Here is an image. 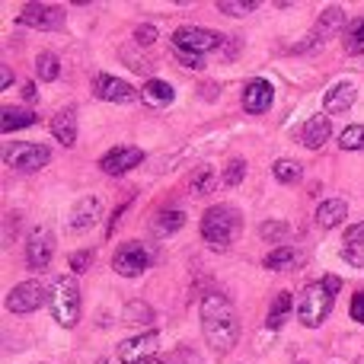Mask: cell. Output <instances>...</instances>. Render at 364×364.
<instances>
[{"mask_svg":"<svg viewBox=\"0 0 364 364\" xmlns=\"http://www.w3.org/2000/svg\"><path fill=\"white\" fill-rule=\"evenodd\" d=\"M272 176H275L282 186H297L304 179V166L297 164L294 157H282L272 164Z\"/></svg>","mask_w":364,"mask_h":364,"instance_id":"26","label":"cell"},{"mask_svg":"<svg viewBox=\"0 0 364 364\" xmlns=\"http://www.w3.org/2000/svg\"><path fill=\"white\" fill-rule=\"evenodd\" d=\"M173 55H176V61L186 64L188 70H201V68H205V58H201V55H192V51H176V48H173Z\"/></svg>","mask_w":364,"mask_h":364,"instance_id":"38","label":"cell"},{"mask_svg":"<svg viewBox=\"0 0 364 364\" xmlns=\"http://www.w3.org/2000/svg\"><path fill=\"white\" fill-rule=\"evenodd\" d=\"M38 115L32 109H16V106H4L0 109V132L10 134V132H19V128H29L36 125Z\"/></svg>","mask_w":364,"mask_h":364,"instance_id":"23","label":"cell"},{"mask_svg":"<svg viewBox=\"0 0 364 364\" xmlns=\"http://www.w3.org/2000/svg\"><path fill=\"white\" fill-rule=\"evenodd\" d=\"M342 291V278L339 275H323L316 282L304 284L301 297H297V320L307 329H320L329 320L336 307V294Z\"/></svg>","mask_w":364,"mask_h":364,"instance_id":"2","label":"cell"},{"mask_svg":"<svg viewBox=\"0 0 364 364\" xmlns=\"http://www.w3.org/2000/svg\"><path fill=\"white\" fill-rule=\"evenodd\" d=\"M342 45H346L348 55H364V16L352 19L342 32Z\"/></svg>","mask_w":364,"mask_h":364,"instance_id":"29","label":"cell"},{"mask_svg":"<svg viewBox=\"0 0 364 364\" xmlns=\"http://www.w3.org/2000/svg\"><path fill=\"white\" fill-rule=\"evenodd\" d=\"M68 265H70V272H87L90 265H93V252L90 250H80V252H70V259H68Z\"/></svg>","mask_w":364,"mask_h":364,"instance_id":"35","label":"cell"},{"mask_svg":"<svg viewBox=\"0 0 364 364\" xmlns=\"http://www.w3.org/2000/svg\"><path fill=\"white\" fill-rule=\"evenodd\" d=\"M4 164L16 173H38L51 164V147L32 141H10L4 147Z\"/></svg>","mask_w":364,"mask_h":364,"instance_id":"5","label":"cell"},{"mask_svg":"<svg viewBox=\"0 0 364 364\" xmlns=\"http://www.w3.org/2000/svg\"><path fill=\"white\" fill-rule=\"evenodd\" d=\"M342 259H346L352 269H364V243H358V246H346L342 250Z\"/></svg>","mask_w":364,"mask_h":364,"instance_id":"37","label":"cell"},{"mask_svg":"<svg viewBox=\"0 0 364 364\" xmlns=\"http://www.w3.org/2000/svg\"><path fill=\"white\" fill-rule=\"evenodd\" d=\"M19 96H23L26 102H36V100H38V93H36V83H32V80H26L23 87H19Z\"/></svg>","mask_w":364,"mask_h":364,"instance_id":"43","label":"cell"},{"mask_svg":"<svg viewBox=\"0 0 364 364\" xmlns=\"http://www.w3.org/2000/svg\"><path fill=\"white\" fill-rule=\"evenodd\" d=\"M346 218H348V205L342 198H326V201H320V208H316V224H320L323 230L339 227Z\"/></svg>","mask_w":364,"mask_h":364,"instance_id":"22","label":"cell"},{"mask_svg":"<svg viewBox=\"0 0 364 364\" xmlns=\"http://www.w3.org/2000/svg\"><path fill=\"white\" fill-rule=\"evenodd\" d=\"M166 364H201V358L188 346H176V352L166 358Z\"/></svg>","mask_w":364,"mask_h":364,"instance_id":"36","label":"cell"},{"mask_svg":"<svg viewBox=\"0 0 364 364\" xmlns=\"http://www.w3.org/2000/svg\"><path fill=\"white\" fill-rule=\"evenodd\" d=\"M13 83V70L10 68H0V90H6Z\"/></svg>","mask_w":364,"mask_h":364,"instance_id":"44","label":"cell"},{"mask_svg":"<svg viewBox=\"0 0 364 364\" xmlns=\"http://www.w3.org/2000/svg\"><path fill=\"white\" fill-rule=\"evenodd\" d=\"M198 314H201V333H205V342L214 348V352L227 355L230 348H237L243 323H240L237 304H233L230 297L220 294V291H208V294L201 297Z\"/></svg>","mask_w":364,"mask_h":364,"instance_id":"1","label":"cell"},{"mask_svg":"<svg viewBox=\"0 0 364 364\" xmlns=\"http://www.w3.org/2000/svg\"><path fill=\"white\" fill-rule=\"evenodd\" d=\"M122 58H125V61H132V64H134V70H138V74H147V70H151V64H147L144 58H134L132 51H122Z\"/></svg>","mask_w":364,"mask_h":364,"instance_id":"42","label":"cell"},{"mask_svg":"<svg viewBox=\"0 0 364 364\" xmlns=\"http://www.w3.org/2000/svg\"><path fill=\"white\" fill-rule=\"evenodd\" d=\"M55 259V230L48 224H36L26 233V265L32 272H42Z\"/></svg>","mask_w":364,"mask_h":364,"instance_id":"8","label":"cell"},{"mask_svg":"<svg viewBox=\"0 0 364 364\" xmlns=\"http://www.w3.org/2000/svg\"><path fill=\"white\" fill-rule=\"evenodd\" d=\"M339 147L342 151H364V125H348L339 134Z\"/></svg>","mask_w":364,"mask_h":364,"instance_id":"32","label":"cell"},{"mask_svg":"<svg viewBox=\"0 0 364 364\" xmlns=\"http://www.w3.org/2000/svg\"><path fill=\"white\" fill-rule=\"evenodd\" d=\"M361 364H364V361H361Z\"/></svg>","mask_w":364,"mask_h":364,"instance_id":"46","label":"cell"},{"mask_svg":"<svg viewBox=\"0 0 364 364\" xmlns=\"http://www.w3.org/2000/svg\"><path fill=\"white\" fill-rule=\"evenodd\" d=\"M51 138L64 147L77 144V109L74 106H64L51 115Z\"/></svg>","mask_w":364,"mask_h":364,"instance_id":"17","label":"cell"},{"mask_svg":"<svg viewBox=\"0 0 364 364\" xmlns=\"http://www.w3.org/2000/svg\"><path fill=\"white\" fill-rule=\"evenodd\" d=\"M342 26H346V10H342V6H326V10L320 13V19H316V26H314L307 42H314V48H323V38L339 32Z\"/></svg>","mask_w":364,"mask_h":364,"instance_id":"18","label":"cell"},{"mask_svg":"<svg viewBox=\"0 0 364 364\" xmlns=\"http://www.w3.org/2000/svg\"><path fill=\"white\" fill-rule=\"evenodd\" d=\"M329 134H333V122H329L326 115H310L301 128V144L307 147V151H320L329 141Z\"/></svg>","mask_w":364,"mask_h":364,"instance_id":"19","label":"cell"},{"mask_svg":"<svg viewBox=\"0 0 364 364\" xmlns=\"http://www.w3.org/2000/svg\"><path fill=\"white\" fill-rule=\"evenodd\" d=\"M134 42H138L141 48H151V45L157 42V26H154V23H141L138 29H134Z\"/></svg>","mask_w":364,"mask_h":364,"instance_id":"33","label":"cell"},{"mask_svg":"<svg viewBox=\"0 0 364 364\" xmlns=\"http://www.w3.org/2000/svg\"><path fill=\"white\" fill-rule=\"evenodd\" d=\"M218 10L224 16H252L259 10L256 0H218Z\"/></svg>","mask_w":364,"mask_h":364,"instance_id":"30","label":"cell"},{"mask_svg":"<svg viewBox=\"0 0 364 364\" xmlns=\"http://www.w3.org/2000/svg\"><path fill=\"white\" fill-rule=\"evenodd\" d=\"M288 230H291V227L284 224V220H269V224H262V230H259V233H262V240H278V246H282V237Z\"/></svg>","mask_w":364,"mask_h":364,"instance_id":"34","label":"cell"},{"mask_svg":"<svg viewBox=\"0 0 364 364\" xmlns=\"http://www.w3.org/2000/svg\"><path fill=\"white\" fill-rule=\"evenodd\" d=\"M243 179H246V160L243 157H230L227 160V166H224V186L233 188V186H240Z\"/></svg>","mask_w":364,"mask_h":364,"instance_id":"31","label":"cell"},{"mask_svg":"<svg viewBox=\"0 0 364 364\" xmlns=\"http://www.w3.org/2000/svg\"><path fill=\"white\" fill-rule=\"evenodd\" d=\"M102 220V198L100 195H83L68 214V230L70 233H87Z\"/></svg>","mask_w":364,"mask_h":364,"instance_id":"13","label":"cell"},{"mask_svg":"<svg viewBox=\"0 0 364 364\" xmlns=\"http://www.w3.org/2000/svg\"><path fill=\"white\" fill-rule=\"evenodd\" d=\"M160 346V333L154 329V333H141V336H132V339H125L119 346V361L125 364H138L144 358H151L154 352H157Z\"/></svg>","mask_w":364,"mask_h":364,"instance_id":"15","label":"cell"},{"mask_svg":"<svg viewBox=\"0 0 364 364\" xmlns=\"http://www.w3.org/2000/svg\"><path fill=\"white\" fill-rule=\"evenodd\" d=\"M291 310H297L294 307V294H291V291H282V294H275V297H272L269 316H265V329H272V333H275V329H282Z\"/></svg>","mask_w":364,"mask_h":364,"instance_id":"24","label":"cell"},{"mask_svg":"<svg viewBox=\"0 0 364 364\" xmlns=\"http://www.w3.org/2000/svg\"><path fill=\"white\" fill-rule=\"evenodd\" d=\"M141 164H144V151L134 144H119L100 157V170L106 173V176H125L128 170H134V166H141Z\"/></svg>","mask_w":364,"mask_h":364,"instance_id":"12","label":"cell"},{"mask_svg":"<svg viewBox=\"0 0 364 364\" xmlns=\"http://www.w3.org/2000/svg\"><path fill=\"white\" fill-rule=\"evenodd\" d=\"M138 364H166V361L157 358V355H151V358H144V361H138Z\"/></svg>","mask_w":364,"mask_h":364,"instance_id":"45","label":"cell"},{"mask_svg":"<svg viewBox=\"0 0 364 364\" xmlns=\"http://www.w3.org/2000/svg\"><path fill=\"white\" fill-rule=\"evenodd\" d=\"M243 109L250 115H265L272 109V102H275V87H272L265 77H252L250 83L243 87Z\"/></svg>","mask_w":364,"mask_h":364,"instance_id":"14","label":"cell"},{"mask_svg":"<svg viewBox=\"0 0 364 364\" xmlns=\"http://www.w3.org/2000/svg\"><path fill=\"white\" fill-rule=\"evenodd\" d=\"M154 265V250L141 240H128L112 252V272L122 278H138Z\"/></svg>","mask_w":364,"mask_h":364,"instance_id":"6","label":"cell"},{"mask_svg":"<svg viewBox=\"0 0 364 364\" xmlns=\"http://www.w3.org/2000/svg\"><path fill=\"white\" fill-rule=\"evenodd\" d=\"M243 230V214L233 205H211L201 214V240H205L211 250H227L233 240Z\"/></svg>","mask_w":364,"mask_h":364,"instance_id":"3","label":"cell"},{"mask_svg":"<svg viewBox=\"0 0 364 364\" xmlns=\"http://www.w3.org/2000/svg\"><path fill=\"white\" fill-rule=\"evenodd\" d=\"M301 364H304V361H301Z\"/></svg>","mask_w":364,"mask_h":364,"instance_id":"47","label":"cell"},{"mask_svg":"<svg viewBox=\"0 0 364 364\" xmlns=\"http://www.w3.org/2000/svg\"><path fill=\"white\" fill-rule=\"evenodd\" d=\"M182 227H186V214L176 211V208H166V211L154 214L147 230H151V237H170V233H179Z\"/></svg>","mask_w":364,"mask_h":364,"instance_id":"21","label":"cell"},{"mask_svg":"<svg viewBox=\"0 0 364 364\" xmlns=\"http://www.w3.org/2000/svg\"><path fill=\"white\" fill-rule=\"evenodd\" d=\"M36 77L45 83H55L58 77H61V61H58V55H51V51H38L36 55Z\"/></svg>","mask_w":364,"mask_h":364,"instance_id":"28","label":"cell"},{"mask_svg":"<svg viewBox=\"0 0 364 364\" xmlns=\"http://www.w3.org/2000/svg\"><path fill=\"white\" fill-rule=\"evenodd\" d=\"M304 262V252H297L294 246H275L272 252H265L262 265L269 272H294Z\"/></svg>","mask_w":364,"mask_h":364,"instance_id":"20","label":"cell"},{"mask_svg":"<svg viewBox=\"0 0 364 364\" xmlns=\"http://www.w3.org/2000/svg\"><path fill=\"white\" fill-rule=\"evenodd\" d=\"M355 100H358V83L339 80L326 90V96H323V109H326V115H342L355 106Z\"/></svg>","mask_w":364,"mask_h":364,"instance_id":"16","label":"cell"},{"mask_svg":"<svg viewBox=\"0 0 364 364\" xmlns=\"http://www.w3.org/2000/svg\"><path fill=\"white\" fill-rule=\"evenodd\" d=\"M51 316L58 326L74 329L80 323V310H83V297H80V284L74 275H58L51 282V297H48Z\"/></svg>","mask_w":364,"mask_h":364,"instance_id":"4","label":"cell"},{"mask_svg":"<svg viewBox=\"0 0 364 364\" xmlns=\"http://www.w3.org/2000/svg\"><path fill=\"white\" fill-rule=\"evenodd\" d=\"M93 93L102 102H115V106H132L141 100V90H134L132 83H125L115 74H96L93 77Z\"/></svg>","mask_w":364,"mask_h":364,"instance_id":"10","label":"cell"},{"mask_svg":"<svg viewBox=\"0 0 364 364\" xmlns=\"http://www.w3.org/2000/svg\"><path fill=\"white\" fill-rule=\"evenodd\" d=\"M227 38L214 29H201V26H179L173 32V48L176 51H192V55L205 58L208 51H224Z\"/></svg>","mask_w":364,"mask_h":364,"instance_id":"7","label":"cell"},{"mask_svg":"<svg viewBox=\"0 0 364 364\" xmlns=\"http://www.w3.org/2000/svg\"><path fill=\"white\" fill-rule=\"evenodd\" d=\"M348 314H352V320H355V323H361V326H364V291H355Z\"/></svg>","mask_w":364,"mask_h":364,"instance_id":"39","label":"cell"},{"mask_svg":"<svg viewBox=\"0 0 364 364\" xmlns=\"http://www.w3.org/2000/svg\"><path fill=\"white\" fill-rule=\"evenodd\" d=\"M51 297V291L45 288L42 282H19L16 288H10V294H6V310L16 316H26V314H36L38 307H45Z\"/></svg>","mask_w":364,"mask_h":364,"instance_id":"9","label":"cell"},{"mask_svg":"<svg viewBox=\"0 0 364 364\" xmlns=\"http://www.w3.org/2000/svg\"><path fill=\"white\" fill-rule=\"evenodd\" d=\"M141 100H144L147 106H170V102L176 100V90H173V83L151 77V80L144 83V90H141Z\"/></svg>","mask_w":364,"mask_h":364,"instance_id":"25","label":"cell"},{"mask_svg":"<svg viewBox=\"0 0 364 364\" xmlns=\"http://www.w3.org/2000/svg\"><path fill=\"white\" fill-rule=\"evenodd\" d=\"M19 23L38 32H58L64 29V6L58 4H26L19 10Z\"/></svg>","mask_w":364,"mask_h":364,"instance_id":"11","label":"cell"},{"mask_svg":"<svg viewBox=\"0 0 364 364\" xmlns=\"http://www.w3.org/2000/svg\"><path fill=\"white\" fill-rule=\"evenodd\" d=\"M214 186H218V173H214V166H198V170L192 173V179H188V192L195 195V198H201V195H211Z\"/></svg>","mask_w":364,"mask_h":364,"instance_id":"27","label":"cell"},{"mask_svg":"<svg viewBox=\"0 0 364 364\" xmlns=\"http://www.w3.org/2000/svg\"><path fill=\"white\" fill-rule=\"evenodd\" d=\"M358 243H364V220L346 230V246H358Z\"/></svg>","mask_w":364,"mask_h":364,"instance_id":"40","label":"cell"},{"mask_svg":"<svg viewBox=\"0 0 364 364\" xmlns=\"http://www.w3.org/2000/svg\"><path fill=\"white\" fill-rule=\"evenodd\" d=\"M128 208H132V198H128L125 205H119V208H115V211H112V220H109V227H106V233H109V237H112V233H115V227L122 224V218H125V211H128Z\"/></svg>","mask_w":364,"mask_h":364,"instance_id":"41","label":"cell"}]
</instances>
